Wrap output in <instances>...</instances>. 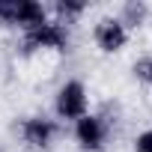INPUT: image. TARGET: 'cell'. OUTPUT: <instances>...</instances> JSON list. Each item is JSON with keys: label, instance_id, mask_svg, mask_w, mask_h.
Segmentation results:
<instances>
[{"label": "cell", "instance_id": "6da1fadb", "mask_svg": "<svg viewBox=\"0 0 152 152\" xmlns=\"http://www.w3.org/2000/svg\"><path fill=\"white\" fill-rule=\"evenodd\" d=\"M54 113H57V119H69V122H78L81 116H87V113H90L87 87H84L81 81H66V84L57 90Z\"/></svg>", "mask_w": 152, "mask_h": 152}, {"label": "cell", "instance_id": "7a4b0ae2", "mask_svg": "<svg viewBox=\"0 0 152 152\" xmlns=\"http://www.w3.org/2000/svg\"><path fill=\"white\" fill-rule=\"evenodd\" d=\"M69 48V30L63 21H45L42 27L24 33V54L33 51H66Z\"/></svg>", "mask_w": 152, "mask_h": 152}, {"label": "cell", "instance_id": "3957f363", "mask_svg": "<svg viewBox=\"0 0 152 152\" xmlns=\"http://www.w3.org/2000/svg\"><path fill=\"white\" fill-rule=\"evenodd\" d=\"M107 131H110V125L99 113H87L75 122V140L84 152H102L107 143Z\"/></svg>", "mask_w": 152, "mask_h": 152}, {"label": "cell", "instance_id": "277c9868", "mask_svg": "<svg viewBox=\"0 0 152 152\" xmlns=\"http://www.w3.org/2000/svg\"><path fill=\"white\" fill-rule=\"evenodd\" d=\"M57 131H60L57 119H48V116H27V119L21 122V137H24V143L33 146V149H48V146L54 143Z\"/></svg>", "mask_w": 152, "mask_h": 152}, {"label": "cell", "instance_id": "5b68a950", "mask_svg": "<svg viewBox=\"0 0 152 152\" xmlns=\"http://www.w3.org/2000/svg\"><path fill=\"white\" fill-rule=\"evenodd\" d=\"M93 39H96V45H99L104 54H116V51L125 48L128 30L119 24V18H102V21L96 24V30H93Z\"/></svg>", "mask_w": 152, "mask_h": 152}, {"label": "cell", "instance_id": "8992f818", "mask_svg": "<svg viewBox=\"0 0 152 152\" xmlns=\"http://www.w3.org/2000/svg\"><path fill=\"white\" fill-rule=\"evenodd\" d=\"M48 21V9L36 0H12V18H9V27H21L24 33L42 27Z\"/></svg>", "mask_w": 152, "mask_h": 152}, {"label": "cell", "instance_id": "52a82bcc", "mask_svg": "<svg viewBox=\"0 0 152 152\" xmlns=\"http://www.w3.org/2000/svg\"><path fill=\"white\" fill-rule=\"evenodd\" d=\"M143 21H146V3H140V0H128V3L122 6L119 24L128 30V27H140Z\"/></svg>", "mask_w": 152, "mask_h": 152}, {"label": "cell", "instance_id": "ba28073f", "mask_svg": "<svg viewBox=\"0 0 152 152\" xmlns=\"http://www.w3.org/2000/svg\"><path fill=\"white\" fill-rule=\"evenodd\" d=\"M84 9H87V3H81V0H60L57 3V21H63V24H69V18H78V15H84Z\"/></svg>", "mask_w": 152, "mask_h": 152}, {"label": "cell", "instance_id": "9c48e42d", "mask_svg": "<svg viewBox=\"0 0 152 152\" xmlns=\"http://www.w3.org/2000/svg\"><path fill=\"white\" fill-rule=\"evenodd\" d=\"M134 152H152V128H146L134 137Z\"/></svg>", "mask_w": 152, "mask_h": 152}, {"label": "cell", "instance_id": "30bf717a", "mask_svg": "<svg viewBox=\"0 0 152 152\" xmlns=\"http://www.w3.org/2000/svg\"><path fill=\"white\" fill-rule=\"evenodd\" d=\"M134 72L140 75V78H146V81L152 84V60H146V63H140V66H134Z\"/></svg>", "mask_w": 152, "mask_h": 152}, {"label": "cell", "instance_id": "8fae6325", "mask_svg": "<svg viewBox=\"0 0 152 152\" xmlns=\"http://www.w3.org/2000/svg\"><path fill=\"white\" fill-rule=\"evenodd\" d=\"M0 152H3V149H0Z\"/></svg>", "mask_w": 152, "mask_h": 152}]
</instances>
